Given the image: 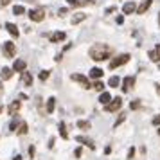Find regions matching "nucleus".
Returning <instances> with one entry per match:
<instances>
[{
    "mask_svg": "<svg viewBox=\"0 0 160 160\" xmlns=\"http://www.w3.org/2000/svg\"><path fill=\"white\" fill-rule=\"evenodd\" d=\"M22 81H23L25 87H31V85H32V76H31V72H25V70H23L22 72Z\"/></svg>",
    "mask_w": 160,
    "mask_h": 160,
    "instance_id": "18",
    "label": "nucleus"
},
{
    "mask_svg": "<svg viewBox=\"0 0 160 160\" xmlns=\"http://www.w3.org/2000/svg\"><path fill=\"white\" fill-rule=\"evenodd\" d=\"M130 108H131V110H138V108H140V102H138V101L130 102Z\"/></svg>",
    "mask_w": 160,
    "mask_h": 160,
    "instance_id": "31",
    "label": "nucleus"
},
{
    "mask_svg": "<svg viewBox=\"0 0 160 160\" xmlns=\"http://www.w3.org/2000/svg\"><path fill=\"white\" fill-rule=\"evenodd\" d=\"M74 155H76V157H78V158H79V157H81V148H78V149H76V151H74Z\"/></svg>",
    "mask_w": 160,
    "mask_h": 160,
    "instance_id": "36",
    "label": "nucleus"
},
{
    "mask_svg": "<svg viewBox=\"0 0 160 160\" xmlns=\"http://www.w3.org/2000/svg\"><path fill=\"white\" fill-rule=\"evenodd\" d=\"M124 22V16H117V23H122Z\"/></svg>",
    "mask_w": 160,
    "mask_h": 160,
    "instance_id": "40",
    "label": "nucleus"
},
{
    "mask_svg": "<svg viewBox=\"0 0 160 160\" xmlns=\"http://www.w3.org/2000/svg\"><path fill=\"white\" fill-rule=\"evenodd\" d=\"M49 76H51V72H49V70H42V72H40V79L45 81V79H49Z\"/></svg>",
    "mask_w": 160,
    "mask_h": 160,
    "instance_id": "28",
    "label": "nucleus"
},
{
    "mask_svg": "<svg viewBox=\"0 0 160 160\" xmlns=\"http://www.w3.org/2000/svg\"><path fill=\"white\" fill-rule=\"evenodd\" d=\"M2 90H4V87H2V81H0V94H2Z\"/></svg>",
    "mask_w": 160,
    "mask_h": 160,
    "instance_id": "45",
    "label": "nucleus"
},
{
    "mask_svg": "<svg viewBox=\"0 0 160 160\" xmlns=\"http://www.w3.org/2000/svg\"><path fill=\"white\" fill-rule=\"evenodd\" d=\"M6 29H8V32L9 34H11V36H15V38H18V34H20V32H18V27H16L15 23H6Z\"/></svg>",
    "mask_w": 160,
    "mask_h": 160,
    "instance_id": "12",
    "label": "nucleus"
},
{
    "mask_svg": "<svg viewBox=\"0 0 160 160\" xmlns=\"http://www.w3.org/2000/svg\"><path fill=\"white\" fill-rule=\"evenodd\" d=\"M18 135H25L27 133V122H20V126H18Z\"/></svg>",
    "mask_w": 160,
    "mask_h": 160,
    "instance_id": "26",
    "label": "nucleus"
},
{
    "mask_svg": "<svg viewBox=\"0 0 160 160\" xmlns=\"http://www.w3.org/2000/svg\"><path fill=\"white\" fill-rule=\"evenodd\" d=\"M121 106H122V99H121V97H115V99H112V101L104 106V110H106V112H117V110H121Z\"/></svg>",
    "mask_w": 160,
    "mask_h": 160,
    "instance_id": "3",
    "label": "nucleus"
},
{
    "mask_svg": "<svg viewBox=\"0 0 160 160\" xmlns=\"http://www.w3.org/2000/svg\"><path fill=\"white\" fill-rule=\"evenodd\" d=\"M133 85H135V78L133 76H126L122 79V92H130L133 88Z\"/></svg>",
    "mask_w": 160,
    "mask_h": 160,
    "instance_id": "7",
    "label": "nucleus"
},
{
    "mask_svg": "<svg viewBox=\"0 0 160 160\" xmlns=\"http://www.w3.org/2000/svg\"><path fill=\"white\" fill-rule=\"evenodd\" d=\"M95 0H78V6H87V4H94Z\"/></svg>",
    "mask_w": 160,
    "mask_h": 160,
    "instance_id": "30",
    "label": "nucleus"
},
{
    "mask_svg": "<svg viewBox=\"0 0 160 160\" xmlns=\"http://www.w3.org/2000/svg\"><path fill=\"white\" fill-rule=\"evenodd\" d=\"M149 58H151V61H160L158 54H157L155 51H149Z\"/></svg>",
    "mask_w": 160,
    "mask_h": 160,
    "instance_id": "29",
    "label": "nucleus"
},
{
    "mask_svg": "<svg viewBox=\"0 0 160 160\" xmlns=\"http://www.w3.org/2000/svg\"><path fill=\"white\" fill-rule=\"evenodd\" d=\"M67 38L65 32H54V34H51V42L52 43H58V42H63Z\"/></svg>",
    "mask_w": 160,
    "mask_h": 160,
    "instance_id": "14",
    "label": "nucleus"
},
{
    "mask_svg": "<svg viewBox=\"0 0 160 160\" xmlns=\"http://www.w3.org/2000/svg\"><path fill=\"white\" fill-rule=\"evenodd\" d=\"M18 126H20V124H18V121H13V122L9 124V130H16Z\"/></svg>",
    "mask_w": 160,
    "mask_h": 160,
    "instance_id": "33",
    "label": "nucleus"
},
{
    "mask_svg": "<svg viewBox=\"0 0 160 160\" xmlns=\"http://www.w3.org/2000/svg\"><path fill=\"white\" fill-rule=\"evenodd\" d=\"M137 11V6H135V2H126L122 6V13L124 15H131V13H135Z\"/></svg>",
    "mask_w": 160,
    "mask_h": 160,
    "instance_id": "10",
    "label": "nucleus"
},
{
    "mask_svg": "<svg viewBox=\"0 0 160 160\" xmlns=\"http://www.w3.org/2000/svg\"><path fill=\"white\" fill-rule=\"evenodd\" d=\"M119 85H121V78H117V76H113V78H110V81H108V87L117 88Z\"/></svg>",
    "mask_w": 160,
    "mask_h": 160,
    "instance_id": "21",
    "label": "nucleus"
},
{
    "mask_svg": "<svg viewBox=\"0 0 160 160\" xmlns=\"http://www.w3.org/2000/svg\"><path fill=\"white\" fill-rule=\"evenodd\" d=\"M157 94L160 95V85H157Z\"/></svg>",
    "mask_w": 160,
    "mask_h": 160,
    "instance_id": "44",
    "label": "nucleus"
},
{
    "mask_svg": "<svg viewBox=\"0 0 160 160\" xmlns=\"http://www.w3.org/2000/svg\"><path fill=\"white\" fill-rule=\"evenodd\" d=\"M158 23H160V16H158Z\"/></svg>",
    "mask_w": 160,
    "mask_h": 160,
    "instance_id": "47",
    "label": "nucleus"
},
{
    "mask_svg": "<svg viewBox=\"0 0 160 160\" xmlns=\"http://www.w3.org/2000/svg\"><path fill=\"white\" fill-rule=\"evenodd\" d=\"M0 4H2V6H8V4H9V0H0Z\"/></svg>",
    "mask_w": 160,
    "mask_h": 160,
    "instance_id": "42",
    "label": "nucleus"
},
{
    "mask_svg": "<svg viewBox=\"0 0 160 160\" xmlns=\"http://www.w3.org/2000/svg\"><path fill=\"white\" fill-rule=\"evenodd\" d=\"M92 88H95L97 92H104V83H102V81H99V79H97V81H95V83H94V87H92Z\"/></svg>",
    "mask_w": 160,
    "mask_h": 160,
    "instance_id": "24",
    "label": "nucleus"
},
{
    "mask_svg": "<svg viewBox=\"0 0 160 160\" xmlns=\"http://www.w3.org/2000/svg\"><path fill=\"white\" fill-rule=\"evenodd\" d=\"M113 11H117V8H108L106 9V13H113Z\"/></svg>",
    "mask_w": 160,
    "mask_h": 160,
    "instance_id": "41",
    "label": "nucleus"
},
{
    "mask_svg": "<svg viewBox=\"0 0 160 160\" xmlns=\"http://www.w3.org/2000/svg\"><path fill=\"white\" fill-rule=\"evenodd\" d=\"M59 135H61V138H68V133H67L65 122H59Z\"/></svg>",
    "mask_w": 160,
    "mask_h": 160,
    "instance_id": "22",
    "label": "nucleus"
},
{
    "mask_svg": "<svg viewBox=\"0 0 160 160\" xmlns=\"http://www.w3.org/2000/svg\"><path fill=\"white\" fill-rule=\"evenodd\" d=\"M78 128L79 130H90V122L88 121H78Z\"/></svg>",
    "mask_w": 160,
    "mask_h": 160,
    "instance_id": "25",
    "label": "nucleus"
},
{
    "mask_svg": "<svg viewBox=\"0 0 160 160\" xmlns=\"http://www.w3.org/2000/svg\"><path fill=\"white\" fill-rule=\"evenodd\" d=\"M104 153H106V155H110V153H112V148H110V146H106V148H104Z\"/></svg>",
    "mask_w": 160,
    "mask_h": 160,
    "instance_id": "38",
    "label": "nucleus"
},
{
    "mask_svg": "<svg viewBox=\"0 0 160 160\" xmlns=\"http://www.w3.org/2000/svg\"><path fill=\"white\" fill-rule=\"evenodd\" d=\"M110 101H112V95H110L108 92H101V95H99V102H101L102 106H106Z\"/></svg>",
    "mask_w": 160,
    "mask_h": 160,
    "instance_id": "17",
    "label": "nucleus"
},
{
    "mask_svg": "<svg viewBox=\"0 0 160 160\" xmlns=\"http://www.w3.org/2000/svg\"><path fill=\"white\" fill-rule=\"evenodd\" d=\"M128 61H130V54H121V56H117V58H113L112 61H110V68H112V70H115L117 67L126 65Z\"/></svg>",
    "mask_w": 160,
    "mask_h": 160,
    "instance_id": "2",
    "label": "nucleus"
},
{
    "mask_svg": "<svg viewBox=\"0 0 160 160\" xmlns=\"http://www.w3.org/2000/svg\"><path fill=\"white\" fill-rule=\"evenodd\" d=\"M29 18L32 22H42L45 18V11L43 9H32V11H29Z\"/></svg>",
    "mask_w": 160,
    "mask_h": 160,
    "instance_id": "5",
    "label": "nucleus"
},
{
    "mask_svg": "<svg viewBox=\"0 0 160 160\" xmlns=\"http://www.w3.org/2000/svg\"><path fill=\"white\" fill-rule=\"evenodd\" d=\"M126 121V113H119V117H117V121L113 122V128H117V126H121V124Z\"/></svg>",
    "mask_w": 160,
    "mask_h": 160,
    "instance_id": "23",
    "label": "nucleus"
},
{
    "mask_svg": "<svg viewBox=\"0 0 160 160\" xmlns=\"http://www.w3.org/2000/svg\"><path fill=\"white\" fill-rule=\"evenodd\" d=\"M112 54H113V49L108 47V45H104V43H95L88 51V56L94 59V61H104V59L112 58Z\"/></svg>",
    "mask_w": 160,
    "mask_h": 160,
    "instance_id": "1",
    "label": "nucleus"
},
{
    "mask_svg": "<svg viewBox=\"0 0 160 160\" xmlns=\"http://www.w3.org/2000/svg\"><path fill=\"white\" fill-rule=\"evenodd\" d=\"M0 113H2V106H0Z\"/></svg>",
    "mask_w": 160,
    "mask_h": 160,
    "instance_id": "46",
    "label": "nucleus"
},
{
    "mask_svg": "<svg viewBox=\"0 0 160 160\" xmlns=\"http://www.w3.org/2000/svg\"><path fill=\"white\" fill-rule=\"evenodd\" d=\"M25 68H27V63H25L23 59H16L15 65H13V70H15V72H23Z\"/></svg>",
    "mask_w": 160,
    "mask_h": 160,
    "instance_id": "11",
    "label": "nucleus"
},
{
    "mask_svg": "<svg viewBox=\"0 0 160 160\" xmlns=\"http://www.w3.org/2000/svg\"><path fill=\"white\" fill-rule=\"evenodd\" d=\"M76 140H78V142H81V144H85V146H88V148H90V149H95V146H94V142H92V140H90V138H87V137H76Z\"/></svg>",
    "mask_w": 160,
    "mask_h": 160,
    "instance_id": "16",
    "label": "nucleus"
},
{
    "mask_svg": "<svg viewBox=\"0 0 160 160\" xmlns=\"http://www.w3.org/2000/svg\"><path fill=\"white\" fill-rule=\"evenodd\" d=\"M70 79L76 81V83H79V85H83V88H90V87H92V85H90V81H88V78L81 76V74H72V76H70Z\"/></svg>",
    "mask_w": 160,
    "mask_h": 160,
    "instance_id": "4",
    "label": "nucleus"
},
{
    "mask_svg": "<svg viewBox=\"0 0 160 160\" xmlns=\"http://www.w3.org/2000/svg\"><path fill=\"white\" fill-rule=\"evenodd\" d=\"M4 54H6L8 58H13L16 54V47H15L13 42H6V43H4Z\"/></svg>",
    "mask_w": 160,
    "mask_h": 160,
    "instance_id": "6",
    "label": "nucleus"
},
{
    "mask_svg": "<svg viewBox=\"0 0 160 160\" xmlns=\"http://www.w3.org/2000/svg\"><path fill=\"white\" fill-rule=\"evenodd\" d=\"M67 2H68L70 6H78V0H67Z\"/></svg>",
    "mask_w": 160,
    "mask_h": 160,
    "instance_id": "39",
    "label": "nucleus"
},
{
    "mask_svg": "<svg viewBox=\"0 0 160 160\" xmlns=\"http://www.w3.org/2000/svg\"><path fill=\"white\" fill-rule=\"evenodd\" d=\"M13 13H15L16 16H20V15L25 13V8H23V6H15V8H13Z\"/></svg>",
    "mask_w": 160,
    "mask_h": 160,
    "instance_id": "27",
    "label": "nucleus"
},
{
    "mask_svg": "<svg viewBox=\"0 0 160 160\" xmlns=\"http://www.w3.org/2000/svg\"><path fill=\"white\" fill-rule=\"evenodd\" d=\"M133 157H135V148H130L128 149V160H131Z\"/></svg>",
    "mask_w": 160,
    "mask_h": 160,
    "instance_id": "32",
    "label": "nucleus"
},
{
    "mask_svg": "<svg viewBox=\"0 0 160 160\" xmlns=\"http://www.w3.org/2000/svg\"><path fill=\"white\" fill-rule=\"evenodd\" d=\"M83 20H87V15H85V13H78V15L72 18V23L74 25H78V23H81Z\"/></svg>",
    "mask_w": 160,
    "mask_h": 160,
    "instance_id": "20",
    "label": "nucleus"
},
{
    "mask_svg": "<svg viewBox=\"0 0 160 160\" xmlns=\"http://www.w3.org/2000/svg\"><path fill=\"white\" fill-rule=\"evenodd\" d=\"M13 72H15L13 68L4 67V68H2V72H0V78H2V79H11V78H13Z\"/></svg>",
    "mask_w": 160,
    "mask_h": 160,
    "instance_id": "13",
    "label": "nucleus"
},
{
    "mask_svg": "<svg viewBox=\"0 0 160 160\" xmlns=\"http://www.w3.org/2000/svg\"><path fill=\"white\" fill-rule=\"evenodd\" d=\"M151 122L155 124V126H158V124H160V115H155V117H153V121H151Z\"/></svg>",
    "mask_w": 160,
    "mask_h": 160,
    "instance_id": "34",
    "label": "nucleus"
},
{
    "mask_svg": "<svg viewBox=\"0 0 160 160\" xmlns=\"http://www.w3.org/2000/svg\"><path fill=\"white\" fill-rule=\"evenodd\" d=\"M102 68H99V67H94L92 70H90V78H94V79H101L102 78Z\"/></svg>",
    "mask_w": 160,
    "mask_h": 160,
    "instance_id": "15",
    "label": "nucleus"
},
{
    "mask_svg": "<svg viewBox=\"0 0 160 160\" xmlns=\"http://www.w3.org/2000/svg\"><path fill=\"white\" fill-rule=\"evenodd\" d=\"M54 108H56V99L54 97H49L47 99V113H52Z\"/></svg>",
    "mask_w": 160,
    "mask_h": 160,
    "instance_id": "19",
    "label": "nucleus"
},
{
    "mask_svg": "<svg viewBox=\"0 0 160 160\" xmlns=\"http://www.w3.org/2000/svg\"><path fill=\"white\" fill-rule=\"evenodd\" d=\"M34 151H36V149H34V146H29V157H31V158H34Z\"/></svg>",
    "mask_w": 160,
    "mask_h": 160,
    "instance_id": "35",
    "label": "nucleus"
},
{
    "mask_svg": "<svg viewBox=\"0 0 160 160\" xmlns=\"http://www.w3.org/2000/svg\"><path fill=\"white\" fill-rule=\"evenodd\" d=\"M13 160H22V157H20V155H16V157H15Z\"/></svg>",
    "mask_w": 160,
    "mask_h": 160,
    "instance_id": "43",
    "label": "nucleus"
},
{
    "mask_svg": "<svg viewBox=\"0 0 160 160\" xmlns=\"http://www.w3.org/2000/svg\"><path fill=\"white\" fill-rule=\"evenodd\" d=\"M151 2L153 0H142V2L137 6V15H144L146 11L151 8Z\"/></svg>",
    "mask_w": 160,
    "mask_h": 160,
    "instance_id": "9",
    "label": "nucleus"
},
{
    "mask_svg": "<svg viewBox=\"0 0 160 160\" xmlns=\"http://www.w3.org/2000/svg\"><path fill=\"white\" fill-rule=\"evenodd\" d=\"M20 108H22V102H20V101H13L11 104H9V108H8L9 115H11V117H16V113L20 112Z\"/></svg>",
    "mask_w": 160,
    "mask_h": 160,
    "instance_id": "8",
    "label": "nucleus"
},
{
    "mask_svg": "<svg viewBox=\"0 0 160 160\" xmlns=\"http://www.w3.org/2000/svg\"><path fill=\"white\" fill-rule=\"evenodd\" d=\"M155 52L158 54V58H160V43H157V47H155Z\"/></svg>",
    "mask_w": 160,
    "mask_h": 160,
    "instance_id": "37",
    "label": "nucleus"
},
{
    "mask_svg": "<svg viewBox=\"0 0 160 160\" xmlns=\"http://www.w3.org/2000/svg\"><path fill=\"white\" fill-rule=\"evenodd\" d=\"M158 135H160V130H158Z\"/></svg>",
    "mask_w": 160,
    "mask_h": 160,
    "instance_id": "48",
    "label": "nucleus"
}]
</instances>
